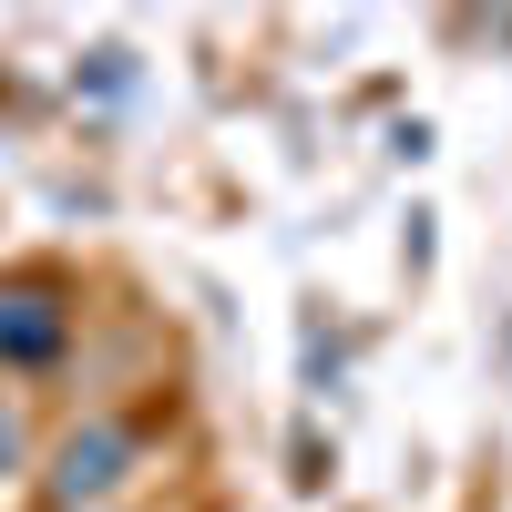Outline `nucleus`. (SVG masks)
Listing matches in <instances>:
<instances>
[{
  "label": "nucleus",
  "instance_id": "obj_1",
  "mask_svg": "<svg viewBox=\"0 0 512 512\" xmlns=\"http://www.w3.org/2000/svg\"><path fill=\"white\" fill-rule=\"evenodd\" d=\"M113 472H123V431H72L52 492H62V502H93V492H113Z\"/></svg>",
  "mask_w": 512,
  "mask_h": 512
},
{
  "label": "nucleus",
  "instance_id": "obj_2",
  "mask_svg": "<svg viewBox=\"0 0 512 512\" xmlns=\"http://www.w3.org/2000/svg\"><path fill=\"white\" fill-rule=\"evenodd\" d=\"M0 349H11V359H52L62 349V318L41 308V297H0Z\"/></svg>",
  "mask_w": 512,
  "mask_h": 512
},
{
  "label": "nucleus",
  "instance_id": "obj_3",
  "mask_svg": "<svg viewBox=\"0 0 512 512\" xmlns=\"http://www.w3.org/2000/svg\"><path fill=\"white\" fill-rule=\"evenodd\" d=\"M0 461H11V410H0Z\"/></svg>",
  "mask_w": 512,
  "mask_h": 512
}]
</instances>
